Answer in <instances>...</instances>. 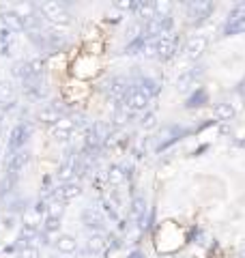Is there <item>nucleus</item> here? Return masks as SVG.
Segmentation results:
<instances>
[{
    "instance_id": "obj_1",
    "label": "nucleus",
    "mask_w": 245,
    "mask_h": 258,
    "mask_svg": "<svg viewBox=\"0 0 245 258\" xmlns=\"http://www.w3.org/2000/svg\"><path fill=\"white\" fill-rule=\"evenodd\" d=\"M37 9L47 22H52L54 26H69L71 24V13L67 11V7H65L63 3L47 0V3H41Z\"/></svg>"
},
{
    "instance_id": "obj_2",
    "label": "nucleus",
    "mask_w": 245,
    "mask_h": 258,
    "mask_svg": "<svg viewBox=\"0 0 245 258\" xmlns=\"http://www.w3.org/2000/svg\"><path fill=\"white\" fill-rule=\"evenodd\" d=\"M153 45H155V58L170 60L178 50V39H176L174 32H168V35L153 39Z\"/></svg>"
},
{
    "instance_id": "obj_3",
    "label": "nucleus",
    "mask_w": 245,
    "mask_h": 258,
    "mask_svg": "<svg viewBox=\"0 0 245 258\" xmlns=\"http://www.w3.org/2000/svg\"><path fill=\"white\" fill-rule=\"evenodd\" d=\"M213 9H215V5L211 0H194V3L187 5V22L192 26H198L207 18H211Z\"/></svg>"
},
{
    "instance_id": "obj_4",
    "label": "nucleus",
    "mask_w": 245,
    "mask_h": 258,
    "mask_svg": "<svg viewBox=\"0 0 245 258\" xmlns=\"http://www.w3.org/2000/svg\"><path fill=\"white\" fill-rule=\"evenodd\" d=\"M149 103H151L149 97H146L138 86L132 84V86H129V91L125 93V97H122L120 106H122V108H127L129 112H134V114H136V112L146 110V106H149Z\"/></svg>"
},
{
    "instance_id": "obj_5",
    "label": "nucleus",
    "mask_w": 245,
    "mask_h": 258,
    "mask_svg": "<svg viewBox=\"0 0 245 258\" xmlns=\"http://www.w3.org/2000/svg\"><path fill=\"white\" fill-rule=\"evenodd\" d=\"M192 129H183V127H176V125H166L159 132V142H157V147H155V151H163V149H168L170 144H174L176 140H181L183 136H187Z\"/></svg>"
},
{
    "instance_id": "obj_6",
    "label": "nucleus",
    "mask_w": 245,
    "mask_h": 258,
    "mask_svg": "<svg viewBox=\"0 0 245 258\" xmlns=\"http://www.w3.org/2000/svg\"><path fill=\"white\" fill-rule=\"evenodd\" d=\"M30 138V127L26 123H18L13 129H11V136H9V144H7V151H9V155L13 153H18L24 149V144L28 142Z\"/></svg>"
},
{
    "instance_id": "obj_7",
    "label": "nucleus",
    "mask_w": 245,
    "mask_h": 258,
    "mask_svg": "<svg viewBox=\"0 0 245 258\" xmlns=\"http://www.w3.org/2000/svg\"><path fill=\"white\" fill-rule=\"evenodd\" d=\"M207 47H209V37L194 35V37L187 39V43H185V56L190 60H198L200 56L207 52Z\"/></svg>"
},
{
    "instance_id": "obj_8",
    "label": "nucleus",
    "mask_w": 245,
    "mask_h": 258,
    "mask_svg": "<svg viewBox=\"0 0 245 258\" xmlns=\"http://www.w3.org/2000/svg\"><path fill=\"white\" fill-rule=\"evenodd\" d=\"M241 32H245V13L239 7H232L224 24V35H241Z\"/></svg>"
},
{
    "instance_id": "obj_9",
    "label": "nucleus",
    "mask_w": 245,
    "mask_h": 258,
    "mask_svg": "<svg viewBox=\"0 0 245 258\" xmlns=\"http://www.w3.org/2000/svg\"><path fill=\"white\" fill-rule=\"evenodd\" d=\"M63 116H65V108L58 106V101H54V103H50V106L41 108V110L37 112V120H39V123L50 125V127L58 123Z\"/></svg>"
},
{
    "instance_id": "obj_10",
    "label": "nucleus",
    "mask_w": 245,
    "mask_h": 258,
    "mask_svg": "<svg viewBox=\"0 0 245 258\" xmlns=\"http://www.w3.org/2000/svg\"><path fill=\"white\" fill-rule=\"evenodd\" d=\"M73 132H76V125H73L71 116H63L58 123L52 125V129H50L52 138H54L56 142H67V140H71Z\"/></svg>"
},
{
    "instance_id": "obj_11",
    "label": "nucleus",
    "mask_w": 245,
    "mask_h": 258,
    "mask_svg": "<svg viewBox=\"0 0 245 258\" xmlns=\"http://www.w3.org/2000/svg\"><path fill=\"white\" fill-rule=\"evenodd\" d=\"M82 224L86 226V228H91L93 232H103V228H105V217L97 211V209H93V207H86L84 211H82Z\"/></svg>"
},
{
    "instance_id": "obj_12",
    "label": "nucleus",
    "mask_w": 245,
    "mask_h": 258,
    "mask_svg": "<svg viewBox=\"0 0 245 258\" xmlns=\"http://www.w3.org/2000/svg\"><path fill=\"white\" fill-rule=\"evenodd\" d=\"M78 196H82V185L71 181V183H63L54 189V200H60V203H69V200H76Z\"/></svg>"
},
{
    "instance_id": "obj_13",
    "label": "nucleus",
    "mask_w": 245,
    "mask_h": 258,
    "mask_svg": "<svg viewBox=\"0 0 245 258\" xmlns=\"http://www.w3.org/2000/svg\"><path fill=\"white\" fill-rule=\"evenodd\" d=\"M129 80L127 78H112L108 84H105V93H108V97L110 99H114V101H122V97H125V93L129 91Z\"/></svg>"
},
{
    "instance_id": "obj_14",
    "label": "nucleus",
    "mask_w": 245,
    "mask_h": 258,
    "mask_svg": "<svg viewBox=\"0 0 245 258\" xmlns=\"http://www.w3.org/2000/svg\"><path fill=\"white\" fill-rule=\"evenodd\" d=\"M30 161V153L26 149H22L18 153H13V155H9V161H7V172H13V174H20L24 168L28 166Z\"/></svg>"
},
{
    "instance_id": "obj_15",
    "label": "nucleus",
    "mask_w": 245,
    "mask_h": 258,
    "mask_svg": "<svg viewBox=\"0 0 245 258\" xmlns=\"http://www.w3.org/2000/svg\"><path fill=\"white\" fill-rule=\"evenodd\" d=\"M0 20H3L5 28L9 32H22L24 30V22L18 13H15L13 9H3L0 11Z\"/></svg>"
},
{
    "instance_id": "obj_16",
    "label": "nucleus",
    "mask_w": 245,
    "mask_h": 258,
    "mask_svg": "<svg viewBox=\"0 0 245 258\" xmlns=\"http://www.w3.org/2000/svg\"><path fill=\"white\" fill-rule=\"evenodd\" d=\"M18 181H20V174L5 172L3 181H0V198L7 200V198L15 196V189H18Z\"/></svg>"
},
{
    "instance_id": "obj_17",
    "label": "nucleus",
    "mask_w": 245,
    "mask_h": 258,
    "mask_svg": "<svg viewBox=\"0 0 245 258\" xmlns=\"http://www.w3.org/2000/svg\"><path fill=\"white\" fill-rule=\"evenodd\" d=\"M108 247V237L103 232H91L86 239V252L88 254H101Z\"/></svg>"
},
{
    "instance_id": "obj_18",
    "label": "nucleus",
    "mask_w": 245,
    "mask_h": 258,
    "mask_svg": "<svg viewBox=\"0 0 245 258\" xmlns=\"http://www.w3.org/2000/svg\"><path fill=\"white\" fill-rule=\"evenodd\" d=\"M0 106L7 110L15 106V86L9 80H0Z\"/></svg>"
},
{
    "instance_id": "obj_19",
    "label": "nucleus",
    "mask_w": 245,
    "mask_h": 258,
    "mask_svg": "<svg viewBox=\"0 0 245 258\" xmlns=\"http://www.w3.org/2000/svg\"><path fill=\"white\" fill-rule=\"evenodd\" d=\"M54 247L58 254H76L78 252V241L73 235H58L54 241Z\"/></svg>"
},
{
    "instance_id": "obj_20",
    "label": "nucleus",
    "mask_w": 245,
    "mask_h": 258,
    "mask_svg": "<svg viewBox=\"0 0 245 258\" xmlns=\"http://www.w3.org/2000/svg\"><path fill=\"white\" fill-rule=\"evenodd\" d=\"M138 20H140V24H146L149 20L155 18V13H153V3H146V0H140V3H136L134 7V11H132Z\"/></svg>"
},
{
    "instance_id": "obj_21",
    "label": "nucleus",
    "mask_w": 245,
    "mask_h": 258,
    "mask_svg": "<svg viewBox=\"0 0 245 258\" xmlns=\"http://www.w3.org/2000/svg\"><path fill=\"white\" fill-rule=\"evenodd\" d=\"M207 101H209V95H207V91H204V86H198V88H194V93L185 99V108H190V110L192 108H200Z\"/></svg>"
},
{
    "instance_id": "obj_22",
    "label": "nucleus",
    "mask_w": 245,
    "mask_h": 258,
    "mask_svg": "<svg viewBox=\"0 0 245 258\" xmlns=\"http://www.w3.org/2000/svg\"><path fill=\"white\" fill-rule=\"evenodd\" d=\"M22 226H26V228H37L41 226V213L37 211L35 207H26L22 211Z\"/></svg>"
},
{
    "instance_id": "obj_23",
    "label": "nucleus",
    "mask_w": 245,
    "mask_h": 258,
    "mask_svg": "<svg viewBox=\"0 0 245 258\" xmlns=\"http://www.w3.org/2000/svg\"><path fill=\"white\" fill-rule=\"evenodd\" d=\"M134 86L140 88V91H142L146 97H149V99H153V97L159 93V88H161L157 80H153V78H140V80H138V82H136Z\"/></svg>"
},
{
    "instance_id": "obj_24",
    "label": "nucleus",
    "mask_w": 245,
    "mask_h": 258,
    "mask_svg": "<svg viewBox=\"0 0 245 258\" xmlns=\"http://www.w3.org/2000/svg\"><path fill=\"white\" fill-rule=\"evenodd\" d=\"M134 112H129L127 108H122L120 103L116 106V110H114V116H112V125L114 127H122V125H127V123H132L134 120Z\"/></svg>"
},
{
    "instance_id": "obj_25",
    "label": "nucleus",
    "mask_w": 245,
    "mask_h": 258,
    "mask_svg": "<svg viewBox=\"0 0 245 258\" xmlns=\"http://www.w3.org/2000/svg\"><path fill=\"white\" fill-rule=\"evenodd\" d=\"M108 181H110V185H114V187H118V185H122L127 181V170L122 166H110L108 168Z\"/></svg>"
},
{
    "instance_id": "obj_26",
    "label": "nucleus",
    "mask_w": 245,
    "mask_h": 258,
    "mask_svg": "<svg viewBox=\"0 0 245 258\" xmlns=\"http://www.w3.org/2000/svg\"><path fill=\"white\" fill-rule=\"evenodd\" d=\"M213 112H215V116L219 118V120H232L234 116H236V108L232 106V103H217V106L213 108Z\"/></svg>"
},
{
    "instance_id": "obj_27",
    "label": "nucleus",
    "mask_w": 245,
    "mask_h": 258,
    "mask_svg": "<svg viewBox=\"0 0 245 258\" xmlns=\"http://www.w3.org/2000/svg\"><path fill=\"white\" fill-rule=\"evenodd\" d=\"M11 76L13 78H18L20 82H24L26 78H30V67H28V60H18V62H13L11 64Z\"/></svg>"
},
{
    "instance_id": "obj_28",
    "label": "nucleus",
    "mask_w": 245,
    "mask_h": 258,
    "mask_svg": "<svg viewBox=\"0 0 245 258\" xmlns=\"http://www.w3.org/2000/svg\"><path fill=\"white\" fill-rule=\"evenodd\" d=\"M194 80H196V76L192 74V71H185V74L176 80V88H178V93H187L190 88H198L200 84H196Z\"/></svg>"
},
{
    "instance_id": "obj_29",
    "label": "nucleus",
    "mask_w": 245,
    "mask_h": 258,
    "mask_svg": "<svg viewBox=\"0 0 245 258\" xmlns=\"http://www.w3.org/2000/svg\"><path fill=\"white\" fill-rule=\"evenodd\" d=\"M65 213V203L60 200H47V207H45V217H56V220H60Z\"/></svg>"
},
{
    "instance_id": "obj_30",
    "label": "nucleus",
    "mask_w": 245,
    "mask_h": 258,
    "mask_svg": "<svg viewBox=\"0 0 245 258\" xmlns=\"http://www.w3.org/2000/svg\"><path fill=\"white\" fill-rule=\"evenodd\" d=\"M153 13H155V18H170V13H172V3H168V0H157V3H153Z\"/></svg>"
},
{
    "instance_id": "obj_31",
    "label": "nucleus",
    "mask_w": 245,
    "mask_h": 258,
    "mask_svg": "<svg viewBox=\"0 0 245 258\" xmlns=\"http://www.w3.org/2000/svg\"><path fill=\"white\" fill-rule=\"evenodd\" d=\"M157 125H159V120H157V114H155V112H146V114L140 118V129L142 132H153Z\"/></svg>"
},
{
    "instance_id": "obj_32",
    "label": "nucleus",
    "mask_w": 245,
    "mask_h": 258,
    "mask_svg": "<svg viewBox=\"0 0 245 258\" xmlns=\"http://www.w3.org/2000/svg\"><path fill=\"white\" fill-rule=\"evenodd\" d=\"M15 258H41V249H39L37 245L18 247V252H15Z\"/></svg>"
},
{
    "instance_id": "obj_33",
    "label": "nucleus",
    "mask_w": 245,
    "mask_h": 258,
    "mask_svg": "<svg viewBox=\"0 0 245 258\" xmlns=\"http://www.w3.org/2000/svg\"><path fill=\"white\" fill-rule=\"evenodd\" d=\"M41 224H43V228L41 230H43L45 235H54V232L60 230V220H56V217H43V222Z\"/></svg>"
},
{
    "instance_id": "obj_34",
    "label": "nucleus",
    "mask_w": 245,
    "mask_h": 258,
    "mask_svg": "<svg viewBox=\"0 0 245 258\" xmlns=\"http://www.w3.org/2000/svg\"><path fill=\"white\" fill-rule=\"evenodd\" d=\"M114 7H116V9H120V11H129V13H132L134 7H136V3H134V0H116V3H114Z\"/></svg>"
},
{
    "instance_id": "obj_35",
    "label": "nucleus",
    "mask_w": 245,
    "mask_h": 258,
    "mask_svg": "<svg viewBox=\"0 0 245 258\" xmlns=\"http://www.w3.org/2000/svg\"><path fill=\"white\" fill-rule=\"evenodd\" d=\"M129 258H144V254L140 252V249H134V252L129 254Z\"/></svg>"
},
{
    "instance_id": "obj_36",
    "label": "nucleus",
    "mask_w": 245,
    "mask_h": 258,
    "mask_svg": "<svg viewBox=\"0 0 245 258\" xmlns=\"http://www.w3.org/2000/svg\"><path fill=\"white\" fill-rule=\"evenodd\" d=\"M5 116H7V108H3V106H0V125H3Z\"/></svg>"
},
{
    "instance_id": "obj_37",
    "label": "nucleus",
    "mask_w": 245,
    "mask_h": 258,
    "mask_svg": "<svg viewBox=\"0 0 245 258\" xmlns=\"http://www.w3.org/2000/svg\"><path fill=\"white\" fill-rule=\"evenodd\" d=\"M236 7H239V9H241V11L245 13V3H239V5H236Z\"/></svg>"
},
{
    "instance_id": "obj_38",
    "label": "nucleus",
    "mask_w": 245,
    "mask_h": 258,
    "mask_svg": "<svg viewBox=\"0 0 245 258\" xmlns=\"http://www.w3.org/2000/svg\"><path fill=\"white\" fill-rule=\"evenodd\" d=\"M236 144H239V147H243V149H245V138H241V140L236 142Z\"/></svg>"
},
{
    "instance_id": "obj_39",
    "label": "nucleus",
    "mask_w": 245,
    "mask_h": 258,
    "mask_svg": "<svg viewBox=\"0 0 245 258\" xmlns=\"http://www.w3.org/2000/svg\"><path fill=\"white\" fill-rule=\"evenodd\" d=\"M239 258H245V249H241V254H239Z\"/></svg>"
},
{
    "instance_id": "obj_40",
    "label": "nucleus",
    "mask_w": 245,
    "mask_h": 258,
    "mask_svg": "<svg viewBox=\"0 0 245 258\" xmlns=\"http://www.w3.org/2000/svg\"><path fill=\"white\" fill-rule=\"evenodd\" d=\"M0 134H3V125H0Z\"/></svg>"
},
{
    "instance_id": "obj_41",
    "label": "nucleus",
    "mask_w": 245,
    "mask_h": 258,
    "mask_svg": "<svg viewBox=\"0 0 245 258\" xmlns=\"http://www.w3.org/2000/svg\"><path fill=\"white\" fill-rule=\"evenodd\" d=\"M50 258H58V256H50Z\"/></svg>"
}]
</instances>
